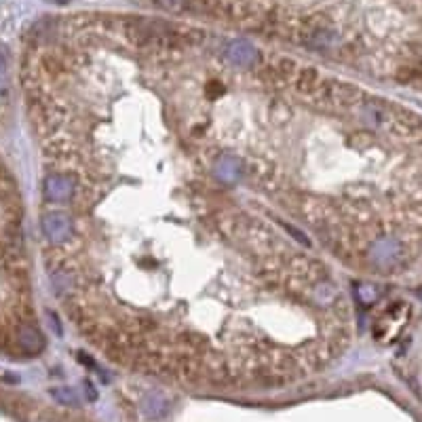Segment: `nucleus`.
I'll return each mask as SVG.
<instances>
[{"label":"nucleus","mask_w":422,"mask_h":422,"mask_svg":"<svg viewBox=\"0 0 422 422\" xmlns=\"http://www.w3.org/2000/svg\"><path fill=\"white\" fill-rule=\"evenodd\" d=\"M63 209L43 213L70 321L110 362L188 384H285L332 363L351 308L300 231L213 178L121 68L72 53L26 85Z\"/></svg>","instance_id":"nucleus-1"},{"label":"nucleus","mask_w":422,"mask_h":422,"mask_svg":"<svg viewBox=\"0 0 422 422\" xmlns=\"http://www.w3.org/2000/svg\"><path fill=\"white\" fill-rule=\"evenodd\" d=\"M110 47L181 146L315 247L386 273L422 231L412 112L321 65L211 41L196 28L119 19Z\"/></svg>","instance_id":"nucleus-2"},{"label":"nucleus","mask_w":422,"mask_h":422,"mask_svg":"<svg viewBox=\"0 0 422 422\" xmlns=\"http://www.w3.org/2000/svg\"><path fill=\"white\" fill-rule=\"evenodd\" d=\"M11 56L4 45H0V97H6L11 91Z\"/></svg>","instance_id":"nucleus-3"}]
</instances>
